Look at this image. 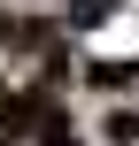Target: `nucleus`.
Listing matches in <instances>:
<instances>
[{"instance_id":"f257e3e1","label":"nucleus","mask_w":139,"mask_h":146,"mask_svg":"<svg viewBox=\"0 0 139 146\" xmlns=\"http://www.w3.org/2000/svg\"><path fill=\"white\" fill-rule=\"evenodd\" d=\"M108 8H116V0H70V23H101Z\"/></svg>"}]
</instances>
